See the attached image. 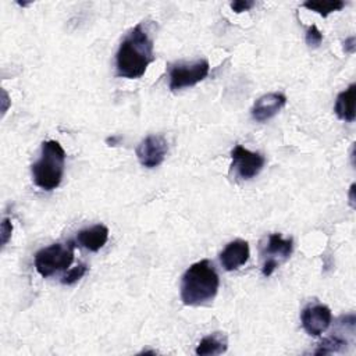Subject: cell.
Returning <instances> with one entry per match:
<instances>
[{
  "label": "cell",
  "mask_w": 356,
  "mask_h": 356,
  "mask_svg": "<svg viewBox=\"0 0 356 356\" xmlns=\"http://www.w3.org/2000/svg\"><path fill=\"white\" fill-rule=\"evenodd\" d=\"M154 60L153 40L142 24L135 25L118 46L115 53V74L121 78H140Z\"/></svg>",
  "instance_id": "1"
},
{
  "label": "cell",
  "mask_w": 356,
  "mask_h": 356,
  "mask_svg": "<svg viewBox=\"0 0 356 356\" xmlns=\"http://www.w3.org/2000/svg\"><path fill=\"white\" fill-rule=\"evenodd\" d=\"M220 278L207 259L191 264L181 278V300L186 306H202L214 299L218 292Z\"/></svg>",
  "instance_id": "2"
},
{
  "label": "cell",
  "mask_w": 356,
  "mask_h": 356,
  "mask_svg": "<svg viewBox=\"0 0 356 356\" xmlns=\"http://www.w3.org/2000/svg\"><path fill=\"white\" fill-rule=\"evenodd\" d=\"M65 150L57 140H44L40 146V156L32 164V179L43 191L58 188L64 175Z\"/></svg>",
  "instance_id": "3"
},
{
  "label": "cell",
  "mask_w": 356,
  "mask_h": 356,
  "mask_svg": "<svg viewBox=\"0 0 356 356\" xmlns=\"http://www.w3.org/2000/svg\"><path fill=\"white\" fill-rule=\"evenodd\" d=\"M74 242L70 241L68 243H53L50 246L42 248L36 252L33 263L36 271L43 277L47 278L57 271L65 270L74 261Z\"/></svg>",
  "instance_id": "4"
},
{
  "label": "cell",
  "mask_w": 356,
  "mask_h": 356,
  "mask_svg": "<svg viewBox=\"0 0 356 356\" xmlns=\"http://www.w3.org/2000/svg\"><path fill=\"white\" fill-rule=\"evenodd\" d=\"M210 71L207 60L200 58L193 63H178L170 68V89L172 92L195 86L202 82Z\"/></svg>",
  "instance_id": "5"
},
{
  "label": "cell",
  "mask_w": 356,
  "mask_h": 356,
  "mask_svg": "<svg viewBox=\"0 0 356 356\" xmlns=\"http://www.w3.org/2000/svg\"><path fill=\"white\" fill-rule=\"evenodd\" d=\"M293 249L292 238H282L281 234H270L266 243L261 245V256L264 259L261 273L264 277H270L281 261H285Z\"/></svg>",
  "instance_id": "6"
},
{
  "label": "cell",
  "mask_w": 356,
  "mask_h": 356,
  "mask_svg": "<svg viewBox=\"0 0 356 356\" xmlns=\"http://www.w3.org/2000/svg\"><path fill=\"white\" fill-rule=\"evenodd\" d=\"M231 168L235 170L236 175L242 179H252L264 167L266 159L259 152H250L242 145H236L231 150Z\"/></svg>",
  "instance_id": "7"
},
{
  "label": "cell",
  "mask_w": 356,
  "mask_h": 356,
  "mask_svg": "<svg viewBox=\"0 0 356 356\" xmlns=\"http://www.w3.org/2000/svg\"><path fill=\"white\" fill-rule=\"evenodd\" d=\"M168 152V145L161 135H147L136 147V157L146 168L159 167Z\"/></svg>",
  "instance_id": "8"
},
{
  "label": "cell",
  "mask_w": 356,
  "mask_h": 356,
  "mask_svg": "<svg viewBox=\"0 0 356 356\" xmlns=\"http://www.w3.org/2000/svg\"><path fill=\"white\" fill-rule=\"evenodd\" d=\"M302 327L312 337L321 335L331 324L332 314L328 306L321 303L309 305L302 310L300 314Z\"/></svg>",
  "instance_id": "9"
},
{
  "label": "cell",
  "mask_w": 356,
  "mask_h": 356,
  "mask_svg": "<svg viewBox=\"0 0 356 356\" xmlns=\"http://www.w3.org/2000/svg\"><path fill=\"white\" fill-rule=\"evenodd\" d=\"M286 104V96L280 92H271L260 96L252 106V118L257 122H264L273 118Z\"/></svg>",
  "instance_id": "10"
},
{
  "label": "cell",
  "mask_w": 356,
  "mask_h": 356,
  "mask_svg": "<svg viewBox=\"0 0 356 356\" xmlns=\"http://www.w3.org/2000/svg\"><path fill=\"white\" fill-rule=\"evenodd\" d=\"M250 256L249 243L243 239H235L227 243V246L220 253V261L221 266L227 271H234L242 267Z\"/></svg>",
  "instance_id": "11"
},
{
  "label": "cell",
  "mask_w": 356,
  "mask_h": 356,
  "mask_svg": "<svg viewBox=\"0 0 356 356\" xmlns=\"http://www.w3.org/2000/svg\"><path fill=\"white\" fill-rule=\"evenodd\" d=\"M108 239V228L103 224H96L89 228H83L76 234L75 243L86 250H100Z\"/></svg>",
  "instance_id": "12"
},
{
  "label": "cell",
  "mask_w": 356,
  "mask_h": 356,
  "mask_svg": "<svg viewBox=\"0 0 356 356\" xmlns=\"http://www.w3.org/2000/svg\"><path fill=\"white\" fill-rule=\"evenodd\" d=\"M355 97L356 85L350 83L345 90L339 92L334 104V113L342 121H355Z\"/></svg>",
  "instance_id": "13"
},
{
  "label": "cell",
  "mask_w": 356,
  "mask_h": 356,
  "mask_svg": "<svg viewBox=\"0 0 356 356\" xmlns=\"http://www.w3.org/2000/svg\"><path fill=\"white\" fill-rule=\"evenodd\" d=\"M228 349V341L224 332H213L210 335L203 337L196 349L195 353L199 356H209V355H221L227 352Z\"/></svg>",
  "instance_id": "14"
},
{
  "label": "cell",
  "mask_w": 356,
  "mask_h": 356,
  "mask_svg": "<svg viewBox=\"0 0 356 356\" xmlns=\"http://www.w3.org/2000/svg\"><path fill=\"white\" fill-rule=\"evenodd\" d=\"M345 6L343 1L341 0H331V1H305L303 3V7L310 10V11H314L317 14H320L321 17H327L328 14L334 13V11H339L342 10Z\"/></svg>",
  "instance_id": "15"
},
{
  "label": "cell",
  "mask_w": 356,
  "mask_h": 356,
  "mask_svg": "<svg viewBox=\"0 0 356 356\" xmlns=\"http://www.w3.org/2000/svg\"><path fill=\"white\" fill-rule=\"evenodd\" d=\"M346 345H348L346 339H343L338 335H331L321 341L320 346L314 350V355H328V353L342 352L346 348Z\"/></svg>",
  "instance_id": "16"
},
{
  "label": "cell",
  "mask_w": 356,
  "mask_h": 356,
  "mask_svg": "<svg viewBox=\"0 0 356 356\" xmlns=\"http://www.w3.org/2000/svg\"><path fill=\"white\" fill-rule=\"evenodd\" d=\"M86 271H88L86 264L81 263V264L72 267L71 270H68V271L63 275L61 284H64V285H72V284H75L76 281H79V280L86 274Z\"/></svg>",
  "instance_id": "17"
},
{
  "label": "cell",
  "mask_w": 356,
  "mask_h": 356,
  "mask_svg": "<svg viewBox=\"0 0 356 356\" xmlns=\"http://www.w3.org/2000/svg\"><path fill=\"white\" fill-rule=\"evenodd\" d=\"M306 43L310 46V47H318L320 43L323 42V33L321 31L317 28V25H310L306 31Z\"/></svg>",
  "instance_id": "18"
},
{
  "label": "cell",
  "mask_w": 356,
  "mask_h": 356,
  "mask_svg": "<svg viewBox=\"0 0 356 356\" xmlns=\"http://www.w3.org/2000/svg\"><path fill=\"white\" fill-rule=\"evenodd\" d=\"M13 234V224L11 220L8 217H4L1 220V225H0V238H1V246L7 245V242L10 241Z\"/></svg>",
  "instance_id": "19"
},
{
  "label": "cell",
  "mask_w": 356,
  "mask_h": 356,
  "mask_svg": "<svg viewBox=\"0 0 356 356\" xmlns=\"http://www.w3.org/2000/svg\"><path fill=\"white\" fill-rule=\"evenodd\" d=\"M254 6V1H249V0H235L231 3V8L235 13H243L250 10Z\"/></svg>",
  "instance_id": "20"
},
{
  "label": "cell",
  "mask_w": 356,
  "mask_h": 356,
  "mask_svg": "<svg viewBox=\"0 0 356 356\" xmlns=\"http://www.w3.org/2000/svg\"><path fill=\"white\" fill-rule=\"evenodd\" d=\"M355 49H356V39H355V36L346 38L345 42H343V51L352 54L355 51Z\"/></svg>",
  "instance_id": "21"
},
{
  "label": "cell",
  "mask_w": 356,
  "mask_h": 356,
  "mask_svg": "<svg viewBox=\"0 0 356 356\" xmlns=\"http://www.w3.org/2000/svg\"><path fill=\"white\" fill-rule=\"evenodd\" d=\"M356 188V185L355 184H352L350 185V188H349V192H348V197H349V204H350V207L352 209H355L356 207V197H355V189Z\"/></svg>",
  "instance_id": "22"
},
{
  "label": "cell",
  "mask_w": 356,
  "mask_h": 356,
  "mask_svg": "<svg viewBox=\"0 0 356 356\" xmlns=\"http://www.w3.org/2000/svg\"><path fill=\"white\" fill-rule=\"evenodd\" d=\"M120 139H121V136H110V138L106 139V143H107L108 146H117Z\"/></svg>",
  "instance_id": "23"
},
{
  "label": "cell",
  "mask_w": 356,
  "mask_h": 356,
  "mask_svg": "<svg viewBox=\"0 0 356 356\" xmlns=\"http://www.w3.org/2000/svg\"><path fill=\"white\" fill-rule=\"evenodd\" d=\"M6 97H7V93L3 90V100H4V102H6ZM6 110H7V106L4 104V110H3V113H6Z\"/></svg>",
  "instance_id": "24"
},
{
  "label": "cell",
  "mask_w": 356,
  "mask_h": 356,
  "mask_svg": "<svg viewBox=\"0 0 356 356\" xmlns=\"http://www.w3.org/2000/svg\"><path fill=\"white\" fill-rule=\"evenodd\" d=\"M140 353H145V355H146V353H153V355H154L156 352H154V350H143V352H140Z\"/></svg>",
  "instance_id": "25"
}]
</instances>
